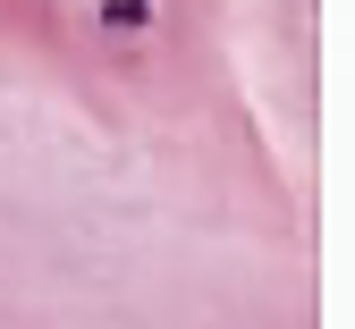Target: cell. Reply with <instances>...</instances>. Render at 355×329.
I'll list each match as a JSON object with an SVG mask.
<instances>
[{
  "label": "cell",
  "mask_w": 355,
  "mask_h": 329,
  "mask_svg": "<svg viewBox=\"0 0 355 329\" xmlns=\"http://www.w3.org/2000/svg\"><path fill=\"white\" fill-rule=\"evenodd\" d=\"M102 17H110L119 34H136V26H153V0H102Z\"/></svg>",
  "instance_id": "cell-1"
}]
</instances>
